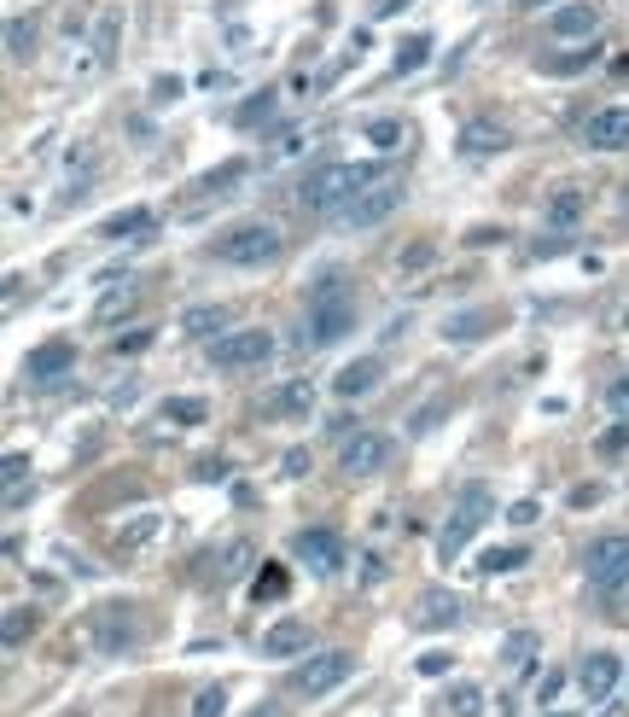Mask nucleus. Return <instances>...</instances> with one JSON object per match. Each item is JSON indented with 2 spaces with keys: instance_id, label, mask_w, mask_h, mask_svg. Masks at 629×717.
<instances>
[{
  "instance_id": "nucleus-7",
  "label": "nucleus",
  "mask_w": 629,
  "mask_h": 717,
  "mask_svg": "<svg viewBox=\"0 0 629 717\" xmlns=\"http://www.w3.org/2000/svg\"><path fill=\"white\" fill-rule=\"evenodd\" d=\"M350 671H356V659H350V653H344V648L309 653V659H303L298 671H292V688H298V694H309V700H315V694H332V688L344 683V677H350Z\"/></svg>"
},
{
  "instance_id": "nucleus-2",
  "label": "nucleus",
  "mask_w": 629,
  "mask_h": 717,
  "mask_svg": "<svg viewBox=\"0 0 629 717\" xmlns=\"http://www.w3.org/2000/svg\"><path fill=\"white\" fill-rule=\"evenodd\" d=\"M496 513V496H490V484H466L461 496H455V513H449V525L437 531V566H455L472 543V531L484 525Z\"/></svg>"
},
{
  "instance_id": "nucleus-48",
  "label": "nucleus",
  "mask_w": 629,
  "mask_h": 717,
  "mask_svg": "<svg viewBox=\"0 0 629 717\" xmlns=\"http://www.w3.org/2000/svg\"><path fill=\"white\" fill-rule=\"evenodd\" d=\"M612 76H624V82H629V53H618V59H612Z\"/></svg>"
},
{
  "instance_id": "nucleus-29",
  "label": "nucleus",
  "mask_w": 629,
  "mask_h": 717,
  "mask_svg": "<svg viewBox=\"0 0 629 717\" xmlns=\"http://www.w3.org/2000/svg\"><path fill=\"white\" fill-rule=\"evenodd\" d=\"M286 589H292V583H286V572H280V566H263V572H257V583H251V595H257V601H280Z\"/></svg>"
},
{
  "instance_id": "nucleus-26",
  "label": "nucleus",
  "mask_w": 629,
  "mask_h": 717,
  "mask_svg": "<svg viewBox=\"0 0 629 717\" xmlns=\"http://www.w3.org/2000/svg\"><path fill=\"white\" fill-rule=\"evenodd\" d=\"M426 59H431V35H408V41L397 47V70H402V76H408V70H420Z\"/></svg>"
},
{
  "instance_id": "nucleus-43",
  "label": "nucleus",
  "mask_w": 629,
  "mask_h": 717,
  "mask_svg": "<svg viewBox=\"0 0 629 717\" xmlns=\"http://www.w3.org/2000/svg\"><path fill=\"white\" fill-rule=\"evenodd\" d=\"M24 473H30V461H24V455H6V467H0V478H6V484H18Z\"/></svg>"
},
{
  "instance_id": "nucleus-40",
  "label": "nucleus",
  "mask_w": 629,
  "mask_h": 717,
  "mask_svg": "<svg viewBox=\"0 0 629 717\" xmlns=\"http://www.w3.org/2000/svg\"><path fill=\"white\" fill-rule=\"evenodd\" d=\"M629 449V426H612L606 438H600V455H624Z\"/></svg>"
},
{
  "instance_id": "nucleus-31",
  "label": "nucleus",
  "mask_w": 629,
  "mask_h": 717,
  "mask_svg": "<svg viewBox=\"0 0 629 717\" xmlns=\"http://www.w3.org/2000/svg\"><path fill=\"white\" fill-rule=\"evenodd\" d=\"M589 65H595V47L589 53H565V59H542L548 76H577V70H589Z\"/></svg>"
},
{
  "instance_id": "nucleus-36",
  "label": "nucleus",
  "mask_w": 629,
  "mask_h": 717,
  "mask_svg": "<svg viewBox=\"0 0 629 717\" xmlns=\"http://www.w3.org/2000/svg\"><path fill=\"white\" fill-rule=\"evenodd\" d=\"M431 257H437V251H431L426 239H420V245H408V251H402V257H397V269H402V274H414V269H426Z\"/></svg>"
},
{
  "instance_id": "nucleus-9",
  "label": "nucleus",
  "mask_w": 629,
  "mask_h": 717,
  "mask_svg": "<svg viewBox=\"0 0 629 717\" xmlns=\"http://www.w3.org/2000/svg\"><path fill=\"white\" fill-rule=\"evenodd\" d=\"M583 572H589L600 589H618V583L629 578V531H612V537L589 543V560H583Z\"/></svg>"
},
{
  "instance_id": "nucleus-37",
  "label": "nucleus",
  "mask_w": 629,
  "mask_h": 717,
  "mask_svg": "<svg viewBox=\"0 0 629 717\" xmlns=\"http://www.w3.org/2000/svg\"><path fill=\"white\" fill-rule=\"evenodd\" d=\"M367 140H373V146H397V140H402V123L379 117V123H367Z\"/></svg>"
},
{
  "instance_id": "nucleus-32",
  "label": "nucleus",
  "mask_w": 629,
  "mask_h": 717,
  "mask_svg": "<svg viewBox=\"0 0 629 717\" xmlns=\"http://www.w3.org/2000/svg\"><path fill=\"white\" fill-rule=\"evenodd\" d=\"M30 630H35V613H24V607H12V613H6V630H0V636H6V648H18V642H24Z\"/></svg>"
},
{
  "instance_id": "nucleus-47",
  "label": "nucleus",
  "mask_w": 629,
  "mask_h": 717,
  "mask_svg": "<svg viewBox=\"0 0 629 717\" xmlns=\"http://www.w3.org/2000/svg\"><path fill=\"white\" fill-rule=\"evenodd\" d=\"M286 473H292V478L309 473V455H303V449H292V455H286Z\"/></svg>"
},
{
  "instance_id": "nucleus-22",
  "label": "nucleus",
  "mask_w": 629,
  "mask_h": 717,
  "mask_svg": "<svg viewBox=\"0 0 629 717\" xmlns=\"http://www.w3.org/2000/svg\"><path fill=\"white\" fill-rule=\"evenodd\" d=\"M490 327H496V315H490V309H466V315H449V321H443V339L466 344V339H484Z\"/></svg>"
},
{
  "instance_id": "nucleus-10",
  "label": "nucleus",
  "mask_w": 629,
  "mask_h": 717,
  "mask_svg": "<svg viewBox=\"0 0 629 717\" xmlns=\"http://www.w3.org/2000/svg\"><path fill=\"white\" fill-rule=\"evenodd\" d=\"M385 461H391V438L385 432H356V438L338 444V473L344 478H367V473H379Z\"/></svg>"
},
{
  "instance_id": "nucleus-24",
  "label": "nucleus",
  "mask_w": 629,
  "mask_h": 717,
  "mask_svg": "<svg viewBox=\"0 0 629 717\" xmlns=\"http://www.w3.org/2000/svg\"><path fill=\"white\" fill-rule=\"evenodd\" d=\"M146 228H152V216H146V205L117 210V216H105V222H100V234H105V239H129V234H146Z\"/></svg>"
},
{
  "instance_id": "nucleus-12",
  "label": "nucleus",
  "mask_w": 629,
  "mask_h": 717,
  "mask_svg": "<svg viewBox=\"0 0 629 717\" xmlns=\"http://www.w3.org/2000/svg\"><path fill=\"white\" fill-rule=\"evenodd\" d=\"M595 30H600V12L589 0H565V6L548 12V35L554 41H595Z\"/></svg>"
},
{
  "instance_id": "nucleus-14",
  "label": "nucleus",
  "mask_w": 629,
  "mask_h": 717,
  "mask_svg": "<svg viewBox=\"0 0 629 717\" xmlns=\"http://www.w3.org/2000/svg\"><path fill=\"white\" fill-rule=\"evenodd\" d=\"M618 677H624V665H618L612 653H589V659L577 665V688L589 694V706H600V700L618 688Z\"/></svg>"
},
{
  "instance_id": "nucleus-19",
  "label": "nucleus",
  "mask_w": 629,
  "mask_h": 717,
  "mask_svg": "<svg viewBox=\"0 0 629 717\" xmlns=\"http://www.w3.org/2000/svg\"><path fill=\"white\" fill-rule=\"evenodd\" d=\"M583 216H589V193H577V187H560V193L548 199V210H542V222L560 228V234H571Z\"/></svg>"
},
{
  "instance_id": "nucleus-51",
  "label": "nucleus",
  "mask_w": 629,
  "mask_h": 717,
  "mask_svg": "<svg viewBox=\"0 0 629 717\" xmlns=\"http://www.w3.org/2000/svg\"><path fill=\"white\" fill-rule=\"evenodd\" d=\"M251 717H280V712H274V706H257V712H251Z\"/></svg>"
},
{
  "instance_id": "nucleus-16",
  "label": "nucleus",
  "mask_w": 629,
  "mask_h": 717,
  "mask_svg": "<svg viewBox=\"0 0 629 717\" xmlns=\"http://www.w3.org/2000/svg\"><path fill=\"white\" fill-rule=\"evenodd\" d=\"M315 409V385L309 379H286L274 397H263V414L268 420H298V414Z\"/></svg>"
},
{
  "instance_id": "nucleus-38",
  "label": "nucleus",
  "mask_w": 629,
  "mask_h": 717,
  "mask_svg": "<svg viewBox=\"0 0 629 717\" xmlns=\"http://www.w3.org/2000/svg\"><path fill=\"white\" fill-rule=\"evenodd\" d=\"M100 59H111V47H117V12H100Z\"/></svg>"
},
{
  "instance_id": "nucleus-13",
  "label": "nucleus",
  "mask_w": 629,
  "mask_h": 717,
  "mask_svg": "<svg viewBox=\"0 0 629 717\" xmlns=\"http://www.w3.org/2000/svg\"><path fill=\"white\" fill-rule=\"evenodd\" d=\"M379 379H385V362H379V356H356V362H344V368H338V379H332V397H344V403L373 397V391H379Z\"/></svg>"
},
{
  "instance_id": "nucleus-34",
  "label": "nucleus",
  "mask_w": 629,
  "mask_h": 717,
  "mask_svg": "<svg viewBox=\"0 0 629 717\" xmlns=\"http://www.w3.org/2000/svg\"><path fill=\"white\" fill-rule=\"evenodd\" d=\"M146 344H152V327H129V333H117V344H111V350H117V356H140Z\"/></svg>"
},
{
  "instance_id": "nucleus-1",
  "label": "nucleus",
  "mask_w": 629,
  "mask_h": 717,
  "mask_svg": "<svg viewBox=\"0 0 629 717\" xmlns=\"http://www.w3.org/2000/svg\"><path fill=\"white\" fill-rule=\"evenodd\" d=\"M379 175H385V170H373V164H321V170L303 175L298 199L309 210H344L356 193H367Z\"/></svg>"
},
{
  "instance_id": "nucleus-49",
  "label": "nucleus",
  "mask_w": 629,
  "mask_h": 717,
  "mask_svg": "<svg viewBox=\"0 0 629 717\" xmlns=\"http://www.w3.org/2000/svg\"><path fill=\"white\" fill-rule=\"evenodd\" d=\"M542 6H554V0H519V12H542Z\"/></svg>"
},
{
  "instance_id": "nucleus-50",
  "label": "nucleus",
  "mask_w": 629,
  "mask_h": 717,
  "mask_svg": "<svg viewBox=\"0 0 629 717\" xmlns=\"http://www.w3.org/2000/svg\"><path fill=\"white\" fill-rule=\"evenodd\" d=\"M402 0H379V18H391V12H397Z\"/></svg>"
},
{
  "instance_id": "nucleus-6",
  "label": "nucleus",
  "mask_w": 629,
  "mask_h": 717,
  "mask_svg": "<svg viewBox=\"0 0 629 717\" xmlns=\"http://www.w3.org/2000/svg\"><path fill=\"white\" fill-rule=\"evenodd\" d=\"M292 554H298V560L309 566V572H315V578H332V572H344V560H350L344 537H338V531H327V525H309V531H298V537H292Z\"/></svg>"
},
{
  "instance_id": "nucleus-30",
  "label": "nucleus",
  "mask_w": 629,
  "mask_h": 717,
  "mask_svg": "<svg viewBox=\"0 0 629 717\" xmlns=\"http://www.w3.org/2000/svg\"><path fill=\"white\" fill-rule=\"evenodd\" d=\"M268 111H274V94H251V100L239 105V129H257V123H268Z\"/></svg>"
},
{
  "instance_id": "nucleus-44",
  "label": "nucleus",
  "mask_w": 629,
  "mask_h": 717,
  "mask_svg": "<svg viewBox=\"0 0 629 717\" xmlns=\"http://www.w3.org/2000/svg\"><path fill=\"white\" fill-rule=\"evenodd\" d=\"M565 688V677L560 671H548V677H542V683H536V700H554V694H560Z\"/></svg>"
},
{
  "instance_id": "nucleus-17",
  "label": "nucleus",
  "mask_w": 629,
  "mask_h": 717,
  "mask_svg": "<svg viewBox=\"0 0 629 717\" xmlns=\"http://www.w3.org/2000/svg\"><path fill=\"white\" fill-rule=\"evenodd\" d=\"M65 368H76V344L70 339H47L41 350H30V368H24V374L47 385V379H59Z\"/></svg>"
},
{
  "instance_id": "nucleus-18",
  "label": "nucleus",
  "mask_w": 629,
  "mask_h": 717,
  "mask_svg": "<svg viewBox=\"0 0 629 717\" xmlns=\"http://www.w3.org/2000/svg\"><path fill=\"white\" fill-rule=\"evenodd\" d=\"M455 618H461V595H449V589H426L420 607H414V624H420V630H449Z\"/></svg>"
},
{
  "instance_id": "nucleus-35",
  "label": "nucleus",
  "mask_w": 629,
  "mask_h": 717,
  "mask_svg": "<svg viewBox=\"0 0 629 717\" xmlns=\"http://www.w3.org/2000/svg\"><path fill=\"white\" fill-rule=\"evenodd\" d=\"M228 712V694L222 688H204L199 700H193V717H222Z\"/></svg>"
},
{
  "instance_id": "nucleus-33",
  "label": "nucleus",
  "mask_w": 629,
  "mask_h": 717,
  "mask_svg": "<svg viewBox=\"0 0 629 717\" xmlns=\"http://www.w3.org/2000/svg\"><path fill=\"white\" fill-rule=\"evenodd\" d=\"M204 414L210 409H204L199 397H175V403H169V420H175V426H199Z\"/></svg>"
},
{
  "instance_id": "nucleus-20",
  "label": "nucleus",
  "mask_w": 629,
  "mask_h": 717,
  "mask_svg": "<svg viewBox=\"0 0 629 717\" xmlns=\"http://www.w3.org/2000/svg\"><path fill=\"white\" fill-rule=\"evenodd\" d=\"M181 333H187V339H228V309L222 304H199V309H187V315H181Z\"/></svg>"
},
{
  "instance_id": "nucleus-3",
  "label": "nucleus",
  "mask_w": 629,
  "mask_h": 717,
  "mask_svg": "<svg viewBox=\"0 0 629 717\" xmlns=\"http://www.w3.org/2000/svg\"><path fill=\"white\" fill-rule=\"evenodd\" d=\"M350 327H356V298L338 274H327L309 298V344H338Z\"/></svg>"
},
{
  "instance_id": "nucleus-15",
  "label": "nucleus",
  "mask_w": 629,
  "mask_h": 717,
  "mask_svg": "<svg viewBox=\"0 0 629 717\" xmlns=\"http://www.w3.org/2000/svg\"><path fill=\"white\" fill-rule=\"evenodd\" d=\"M583 135H589L595 152H618V146H629V105H606V111H595Z\"/></svg>"
},
{
  "instance_id": "nucleus-21",
  "label": "nucleus",
  "mask_w": 629,
  "mask_h": 717,
  "mask_svg": "<svg viewBox=\"0 0 629 717\" xmlns=\"http://www.w3.org/2000/svg\"><path fill=\"white\" fill-rule=\"evenodd\" d=\"M309 648V624H298V618H286V624H274L263 636V653L268 659H292V653Z\"/></svg>"
},
{
  "instance_id": "nucleus-8",
  "label": "nucleus",
  "mask_w": 629,
  "mask_h": 717,
  "mask_svg": "<svg viewBox=\"0 0 629 717\" xmlns=\"http://www.w3.org/2000/svg\"><path fill=\"white\" fill-rule=\"evenodd\" d=\"M268 356H274V339H268L263 327H245V333H228V339L210 344V362L216 368H263Z\"/></svg>"
},
{
  "instance_id": "nucleus-46",
  "label": "nucleus",
  "mask_w": 629,
  "mask_h": 717,
  "mask_svg": "<svg viewBox=\"0 0 629 717\" xmlns=\"http://www.w3.org/2000/svg\"><path fill=\"white\" fill-rule=\"evenodd\" d=\"M589 502H600V484H589V490H571V508H589Z\"/></svg>"
},
{
  "instance_id": "nucleus-39",
  "label": "nucleus",
  "mask_w": 629,
  "mask_h": 717,
  "mask_svg": "<svg viewBox=\"0 0 629 717\" xmlns=\"http://www.w3.org/2000/svg\"><path fill=\"white\" fill-rule=\"evenodd\" d=\"M414 671H420V677H443V671H449V653H420Z\"/></svg>"
},
{
  "instance_id": "nucleus-27",
  "label": "nucleus",
  "mask_w": 629,
  "mask_h": 717,
  "mask_svg": "<svg viewBox=\"0 0 629 717\" xmlns=\"http://www.w3.org/2000/svg\"><path fill=\"white\" fill-rule=\"evenodd\" d=\"M478 712H484V694H478L472 683L449 688V717H478Z\"/></svg>"
},
{
  "instance_id": "nucleus-25",
  "label": "nucleus",
  "mask_w": 629,
  "mask_h": 717,
  "mask_svg": "<svg viewBox=\"0 0 629 717\" xmlns=\"http://www.w3.org/2000/svg\"><path fill=\"white\" fill-rule=\"evenodd\" d=\"M513 566H525V548H490V554H478V572H484V578L513 572Z\"/></svg>"
},
{
  "instance_id": "nucleus-5",
  "label": "nucleus",
  "mask_w": 629,
  "mask_h": 717,
  "mask_svg": "<svg viewBox=\"0 0 629 717\" xmlns=\"http://www.w3.org/2000/svg\"><path fill=\"white\" fill-rule=\"evenodd\" d=\"M397 205H402V181H397V175H379L367 193H356L350 205L338 210V222H344V228H379V222H385Z\"/></svg>"
},
{
  "instance_id": "nucleus-23",
  "label": "nucleus",
  "mask_w": 629,
  "mask_h": 717,
  "mask_svg": "<svg viewBox=\"0 0 629 717\" xmlns=\"http://www.w3.org/2000/svg\"><path fill=\"white\" fill-rule=\"evenodd\" d=\"M30 53H35V18L18 12V18H6V59H12V65H30Z\"/></svg>"
},
{
  "instance_id": "nucleus-4",
  "label": "nucleus",
  "mask_w": 629,
  "mask_h": 717,
  "mask_svg": "<svg viewBox=\"0 0 629 717\" xmlns=\"http://www.w3.org/2000/svg\"><path fill=\"white\" fill-rule=\"evenodd\" d=\"M216 257L233 263V269H263V263L280 257V228L274 222H239L216 239Z\"/></svg>"
},
{
  "instance_id": "nucleus-11",
  "label": "nucleus",
  "mask_w": 629,
  "mask_h": 717,
  "mask_svg": "<svg viewBox=\"0 0 629 717\" xmlns=\"http://www.w3.org/2000/svg\"><path fill=\"white\" fill-rule=\"evenodd\" d=\"M455 146H461V158L484 164V158H496V152H507V146H513V129H507V123H496V117H472Z\"/></svg>"
},
{
  "instance_id": "nucleus-45",
  "label": "nucleus",
  "mask_w": 629,
  "mask_h": 717,
  "mask_svg": "<svg viewBox=\"0 0 629 717\" xmlns=\"http://www.w3.org/2000/svg\"><path fill=\"white\" fill-rule=\"evenodd\" d=\"M530 648H536V636L525 630V636H513V642H507V659H525Z\"/></svg>"
},
{
  "instance_id": "nucleus-42",
  "label": "nucleus",
  "mask_w": 629,
  "mask_h": 717,
  "mask_svg": "<svg viewBox=\"0 0 629 717\" xmlns=\"http://www.w3.org/2000/svg\"><path fill=\"white\" fill-rule=\"evenodd\" d=\"M536 502H513V508H507V519H513V525H536Z\"/></svg>"
},
{
  "instance_id": "nucleus-52",
  "label": "nucleus",
  "mask_w": 629,
  "mask_h": 717,
  "mask_svg": "<svg viewBox=\"0 0 629 717\" xmlns=\"http://www.w3.org/2000/svg\"><path fill=\"white\" fill-rule=\"evenodd\" d=\"M560 717H565V712H560Z\"/></svg>"
},
{
  "instance_id": "nucleus-28",
  "label": "nucleus",
  "mask_w": 629,
  "mask_h": 717,
  "mask_svg": "<svg viewBox=\"0 0 629 717\" xmlns=\"http://www.w3.org/2000/svg\"><path fill=\"white\" fill-rule=\"evenodd\" d=\"M239 175H245V164H222V170H210V175H199V181H193V193H228L233 181H239Z\"/></svg>"
},
{
  "instance_id": "nucleus-41",
  "label": "nucleus",
  "mask_w": 629,
  "mask_h": 717,
  "mask_svg": "<svg viewBox=\"0 0 629 717\" xmlns=\"http://www.w3.org/2000/svg\"><path fill=\"white\" fill-rule=\"evenodd\" d=\"M606 403H612V414H629V374L618 379L612 391H606Z\"/></svg>"
}]
</instances>
